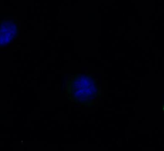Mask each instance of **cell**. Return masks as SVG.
<instances>
[{
    "label": "cell",
    "mask_w": 164,
    "mask_h": 151,
    "mask_svg": "<svg viewBox=\"0 0 164 151\" xmlns=\"http://www.w3.org/2000/svg\"><path fill=\"white\" fill-rule=\"evenodd\" d=\"M71 86L73 95L81 101L89 100L94 95L96 91L93 81L85 76L78 77L73 81Z\"/></svg>",
    "instance_id": "6da1fadb"
}]
</instances>
